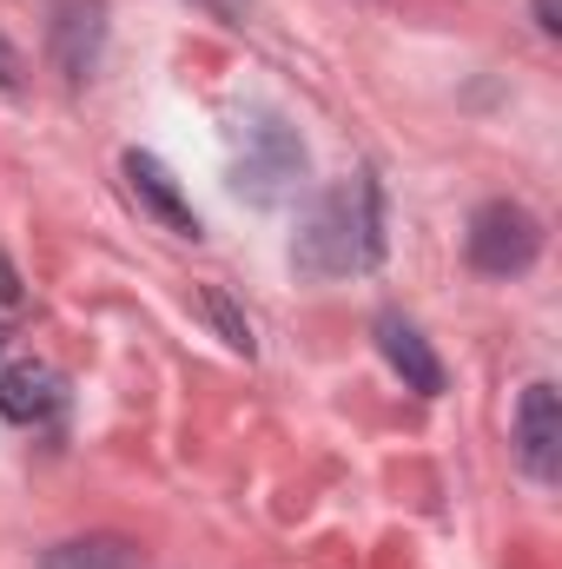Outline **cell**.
<instances>
[{"instance_id": "cell-1", "label": "cell", "mask_w": 562, "mask_h": 569, "mask_svg": "<svg viewBox=\"0 0 562 569\" xmlns=\"http://www.w3.org/2000/svg\"><path fill=\"white\" fill-rule=\"evenodd\" d=\"M378 252H384V199H378L371 179H351V186H331L304 212L291 266L304 279H344V272L378 266Z\"/></svg>"}, {"instance_id": "cell-2", "label": "cell", "mask_w": 562, "mask_h": 569, "mask_svg": "<svg viewBox=\"0 0 562 569\" xmlns=\"http://www.w3.org/2000/svg\"><path fill=\"white\" fill-rule=\"evenodd\" d=\"M304 179V146L279 113H245L232 127V192L252 206H284Z\"/></svg>"}, {"instance_id": "cell-3", "label": "cell", "mask_w": 562, "mask_h": 569, "mask_svg": "<svg viewBox=\"0 0 562 569\" xmlns=\"http://www.w3.org/2000/svg\"><path fill=\"white\" fill-rule=\"evenodd\" d=\"M463 252L483 279H523L536 259H543V219L516 199H490L470 212V232H463Z\"/></svg>"}, {"instance_id": "cell-4", "label": "cell", "mask_w": 562, "mask_h": 569, "mask_svg": "<svg viewBox=\"0 0 562 569\" xmlns=\"http://www.w3.org/2000/svg\"><path fill=\"white\" fill-rule=\"evenodd\" d=\"M516 457L536 483H556L562 477V398L556 385H530L523 405H516Z\"/></svg>"}, {"instance_id": "cell-5", "label": "cell", "mask_w": 562, "mask_h": 569, "mask_svg": "<svg viewBox=\"0 0 562 569\" xmlns=\"http://www.w3.org/2000/svg\"><path fill=\"white\" fill-rule=\"evenodd\" d=\"M371 331H378L384 365L404 378V391H418V398H436V391H443V358L430 351V338H423L404 311H378V325H371Z\"/></svg>"}, {"instance_id": "cell-6", "label": "cell", "mask_w": 562, "mask_h": 569, "mask_svg": "<svg viewBox=\"0 0 562 569\" xmlns=\"http://www.w3.org/2000/svg\"><path fill=\"white\" fill-rule=\"evenodd\" d=\"M107 40V0H60L53 7V60L67 80H87Z\"/></svg>"}, {"instance_id": "cell-7", "label": "cell", "mask_w": 562, "mask_h": 569, "mask_svg": "<svg viewBox=\"0 0 562 569\" xmlns=\"http://www.w3.org/2000/svg\"><path fill=\"white\" fill-rule=\"evenodd\" d=\"M127 166V186H133V199H140L145 212L172 232V239H199V212L185 206V192H179V179L152 159V152H127L120 159Z\"/></svg>"}, {"instance_id": "cell-8", "label": "cell", "mask_w": 562, "mask_h": 569, "mask_svg": "<svg viewBox=\"0 0 562 569\" xmlns=\"http://www.w3.org/2000/svg\"><path fill=\"white\" fill-rule=\"evenodd\" d=\"M60 411V371L53 365H7L0 371V418L7 425H47Z\"/></svg>"}, {"instance_id": "cell-9", "label": "cell", "mask_w": 562, "mask_h": 569, "mask_svg": "<svg viewBox=\"0 0 562 569\" xmlns=\"http://www.w3.org/2000/svg\"><path fill=\"white\" fill-rule=\"evenodd\" d=\"M47 569H133V550L113 543V537H87V543L47 550Z\"/></svg>"}, {"instance_id": "cell-10", "label": "cell", "mask_w": 562, "mask_h": 569, "mask_svg": "<svg viewBox=\"0 0 562 569\" xmlns=\"http://www.w3.org/2000/svg\"><path fill=\"white\" fill-rule=\"evenodd\" d=\"M205 311H212V318H219V331H225V345H232V351H252V325H245V318H239V311H232V298H225V291H219V284H212V291H205Z\"/></svg>"}, {"instance_id": "cell-11", "label": "cell", "mask_w": 562, "mask_h": 569, "mask_svg": "<svg viewBox=\"0 0 562 569\" xmlns=\"http://www.w3.org/2000/svg\"><path fill=\"white\" fill-rule=\"evenodd\" d=\"M0 87H7V93L20 87V53H13V40H7V33H0Z\"/></svg>"}, {"instance_id": "cell-12", "label": "cell", "mask_w": 562, "mask_h": 569, "mask_svg": "<svg viewBox=\"0 0 562 569\" xmlns=\"http://www.w3.org/2000/svg\"><path fill=\"white\" fill-rule=\"evenodd\" d=\"M199 7H205L212 20H245V13H252V0H199Z\"/></svg>"}, {"instance_id": "cell-13", "label": "cell", "mask_w": 562, "mask_h": 569, "mask_svg": "<svg viewBox=\"0 0 562 569\" xmlns=\"http://www.w3.org/2000/svg\"><path fill=\"white\" fill-rule=\"evenodd\" d=\"M536 27H543V33H562V7L556 0H536Z\"/></svg>"}, {"instance_id": "cell-14", "label": "cell", "mask_w": 562, "mask_h": 569, "mask_svg": "<svg viewBox=\"0 0 562 569\" xmlns=\"http://www.w3.org/2000/svg\"><path fill=\"white\" fill-rule=\"evenodd\" d=\"M13 298H20V279H13V266L0 259V305H13Z\"/></svg>"}, {"instance_id": "cell-15", "label": "cell", "mask_w": 562, "mask_h": 569, "mask_svg": "<svg viewBox=\"0 0 562 569\" xmlns=\"http://www.w3.org/2000/svg\"><path fill=\"white\" fill-rule=\"evenodd\" d=\"M0 351H7V325H0Z\"/></svg>"}]
</instances>
